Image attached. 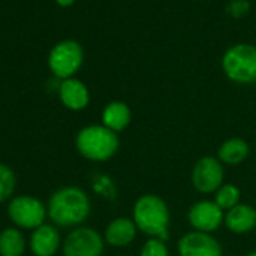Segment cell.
<instances>
[{"label":"cell","instance_id":"6","mask_svg":"<svg viewBox=\"0 0 256 256\" xmlns=\"http://www.w3.org/2000/svg\"><path fill=\"white\" fill-rule=\"evenodd\" d=\"M47 210L44 204L32 196H17L8 205L10 218L20 228L36 229L44 224Z\"/></svg>","mask_w":256,"mask_h":256},{"label":"cell","instance_id":"8","mask_svg":"<svg viewBox=\"0 0 256 256\" xmlns=\"http://www.w3.org/2000/svg\"><path fill=\"white\" fill-rule=\"evenodd\" d=\"M223 166L216 157H202L192 170L193 187L200 193H214L223 182Z\"/></svg>","mask_w":256,"mask_h":256},{"label":"cell","instance_id":"20","mask_svg":"<svg viewBox=\"0 0 256 256\" xmlns=\"http://www.w3.org/2000/svg\"><path fill=\"white\" fill-rule=\"evenodd\" d=\"M140 256H169V250L163 240L151 238L144 244Z\"/></svg>","mask_w":256,"mask_h":256},{"label":"cell","instance_id":"11","mask_svg":"<svg viewBox=\"0 0 256 256\" xmlns=\"http://www.w3.org/2000/svg\"><path fill=\"white\" fill-rule=\"evenodd\" d=\"M60 246V236L52 224L36 228L30 236V250L35 256H53Z\"/></svg>","mask_w":256,"mask_h":256},{"label":"cell","instance_id":"9","mask_svg":"<svg viewBox=\"0 0 256 256\" xmlns=\"http://www.w3.org/2000/svg\"><path fill=\"white\" fill-rule=\"evenodd\" d=\"M180 256H223L220 242L205 232H188L178 241Z\"/></svg>","mask_w":256,"mask_h":256},{"label":"cell","instance_id":"17","mask_svg":"<svg viewBox=\"0 0 256 256\" xmlns=\"http://www.w3.org/2000/svg\"><path fill=\"white\" fill-rule=\"evenodd\" d=\"M248 156V145L242 139H229L218 148V160L226 164H240Z\"/></svg>","mask_w":256,"mask_h":256},{"label":"cell","instance_id":"21","mask_svg":"<svg viewBox=\"0 0 256 256\" xmlns=\"http://www.w3.org/2000/svg\"><path fill=\"white\" fill-rule=\"evenodd\" d=\"M56 2H58L60 6H70V5L74 2V0H56Z\"/></svg>","mask_w":256,"mask_h":256},{"label":"cell","instance_id":"19","mask_svg":"<svg viewBox=\"0 0 256 256\" xmlns=\"http://www.w3.org/2000/svg\"><path fill=\"white\" fill-rule=\"evenodd\" d=\"M16 190V175L11 168L0 163V202H5Z\"/></svg>","mask_w":256,"mask_h":256},{"label":"cell","instance_id":"13","mask_svg":"<svg viewBox=\"0 0 256 256\" xmlns=\"http://www.w3.org/2000/svg\"><path fill=\"white\" fill-rule=\"evenodd\" d=\"M59 95L65 107L82 110L89 104V90L86 84L77 78H66L59 88Z\"/></svg>","mask_w":256,"mask_h":256},{"label":"cell","instance_id":"10","mask_svg":"<svg viewBox=\"0 0 256 256\" xmlns=\"http://www.w3.org/2000/svg\"><path fill=\"white\" fill-rule=\"evenodd\" d=\"M188 222L196 230L210 234L216 230L222 224V222H224V217L223 211L217 206L216 202L200 200L190 208Z\"/></svg>","mask_w":256,"mask_h":256},{"label":"cell","instance_id":"3","mask_svg":"<svg viewBox=\"0 0 256 256\" xmlns=\"http://www.w3.org/2000/svg\"><path fill=\"white\" fill-rule=\"evenodd\" d=\"M76 146L78 152L90 162H107L116 154L119 138L104 125H89L78 132Z\"/></svg>","mask_w":256,"mask_h":256},{"label":"cell","instance_id":"16","mask_svg":"<svg viewBox=\"0 0 256 256\" xmlns=\"http://www.w3.org/2000/svg\"><path fill=\"white\" fill-rule=\"evenodd\" d=\"M26 248L23 234L16 228L0 232V256H23Z\"/></svg>","mask_w":256,"mask_h":256},{"label":"cell","instance_id":"15","mask_svg":"<svg viewBox=\"0 0 256 256\" xmlns=\"http://www.w3.org/2000/svg\"><path fill=\"white\" fill-rule=\"evenodd\" d=\"M132 120V110L122 101H113L102 110V125L108 130L119 133L128 126Z\"/></svg>","mask_w":256,"mask_h":256},{"label":"cell","instance_id":"14","mask_svg":"<svg viewBox=\"0 0 256 256\" xmlns=\"http://www.w3.org/2000/svg\"><path fill=\"white\" fill-rule=\"evenodd\" d=\"M224 224L234 234L250 232L256 226V210L247 204H238L226 212Z\"/></svg>","mask_w":256,"mask_h":256},{"label":"cell","instance_id":"22","mask_svg":"<svg viewBox=\"0 0 256 256\" xmlns=\"http://www.w3.org/2000/svg\"><path fill=\"white\" fill-rule=\"evenodd\" d=\"M247 256H256V252H252V253H248Z\"/></svg>","mask_w":256,"mask_h":256},{"label":"cell","instance_id":"18","mask_svg":"<svg viewBox=\"0 0 256 256\" xmlns=\"http://www.w3.org/2000/svg\"><path fill=\"white\" fill-rule=\"evenodd\" d=\"M240 190L238 187L232 186V184H226V186H222L217 192H216V196H214V202L217 204V206L223 211H229L232 210L234 206H236L240 204Z\"/></svg>","mask_w":256,"mask_h":256},{"label":"cell","instance_id":"7","mask_svg":"<svg viewBox=\"0 0 256 256\" xmlns=\"http://www.w3.org/2000/svg\"><path fill=\"white\" fill-rule=\"evenodd\" d=\"M64 256H101L104 241L92 228H77L64 241Z\"/></svg>","mask_w":256,"mask_h":256},{"label":"cell","instance_id":"12","mask_svg":"<svg viewBox=\"0 0 256 256\" xmlns=\"http://www.w3.org/2000/svg\"><path fill=\"white\" fill-rule=\"evenodd\" d=\"M138 226L134 220L126 217H118L108 223L104 232V240L113 247H125L136 238Z\"/></svg>","mask_w":256,"mask_h":256},{"label":"cell","instance_id":"1","mask_svg":"<svg viewBox=\"0 0 256 256\" xmlns=\"http://www.w3.org/2000/svg\"><path fill=\"white\" fill-rule=\"evenodd\" d=\"M90 212V200L78 187H64L53 193L48 202L50 218L64 228L83 223Z\"/></svg>","mask_w":256,"mask_h":256},{"label":"cell","instance_id":"4","mask_svg":"<svg viewBox=\"0 0 256 256\" xmlns=\"http://www.w3.org/2000/svg\"><path fill=\"white\" fill-rule=\"evenodd\" d=\"M223 70L236 83L256 82V47L250 44L230 47L223 56Z\"/></svg>","mask_w":256,"mask_h":256},{"label":"cell","instance_id":"5","mask_svg":"<svg viewBox=\"0 0 256 256\" xmlns=\"http://www.w3.org/2000/svg\"><path fill=\"white\" fill-rule=\"evenodd\" d=\"M83 62V48L76 41H62L56 47H53L48 66L52 72L59 78H71L72 74L78 71Z\"/></svg>","mask_w":256,"mask_h":256},{"label":"cell","instance_id":"2","mask_svg":"<svg viewBox=\"0 0 256 256\" xmlns=\"http://www.w3.org/2000/svg\"><path fill=\"white\" fill-rule=\"evenodd\" d=\"M133 218L139 230L166 241L169 238L170 214L166 202L156 194H144L133 208Z\"/></svg>","mask_w":256,"mask_h":256}]
</instances>
